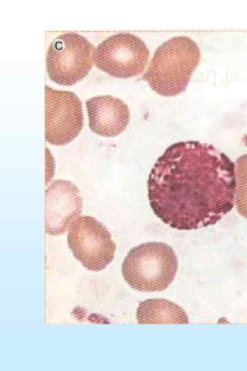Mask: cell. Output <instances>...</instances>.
<instances>
[{"label":"cell","instance_id":"obj_9","mask_svg":"<svg viewBox=\"0 0 247 371\" xmlns=\"http://www.w3.org/2000/svg\"><path fill=\"white\" fill-rule=\"evenodd\" d=\"M89 128L94 133L112 137L121 133L130 122V110L121 99L97 95L86 101Z\"/></svg>","mask_w":247,"mask_h":371},{"label":"cell","instance_id":"obj_5","mask_svg":"<svg viewBox=\"0 0 247 371\" xmlns=\"http://www.w3.org/2000/svg\"><path fill=\"white\" fill-rule=\"evenodd\" d=\"M149 57L150 51L139 37L118 33L107 37L95 48L93 62L110 76L128 78L141 74Z\"/></svg>","mask_w":247,"mask_h":371},{"label":"cell","instance_id":"obj_10","mask_svg":"<svg viewBox=\"0 0 247 371\" xmlns=\"http://www.w3.org/2000/svg\"><path fill=\"white\" fill-rule=\"evenodd\" d=\"M139 324H189L185 311L176 303L165 299H148L137 309Z\"/></svg>","mask_w":247,"mask_h":371},{"label":"cell","instance_id":"obj_7","mask_svg":"<svg viewBox=\"0 0 247 371\" xmlns=\"http://www.w3.org/2000/svg\"><path fill=\"white\" fill-rule=\"evenodd\" d=\"M45 137L49 144L64 146L73 141L84 124L82 102L72 91L45 87Z\"/></svg>","mask_w":247,"mask_h":371},{"label":"cell","instance_id":"obj_1","mask_svg":"<svg viewBox=\"0 0 247 371\" xmlns=\"http://www.w3.org/2000/svg\"><path fill=\"white\" fill-rule=\"evenodd\" d=\"M235 164L214 146L176 142L154 164L148 197L154 214L178 230H193L220 221L234 207Z\"/></svg>","mask_w":247,"mask_h":371},{"label":"cell","instance_id":"obj_4","mask_svg":"<svg viewBox=\"0 0 247 371\" xmlns=\"http://www.w3.org/2000/svg\"><path fill=\"white\" fill-rule=\"evenodd\" d=\"M95 47L84 36L63 33L50 43L46 54L49 78L54 82L71 86L82 80L91 70Z\"/></svg>","mask_w":247,"mask_h":371},{"label":"cell","instance_id":"obj_8","mask_svg":"<svg viewBox=\"0 0 247 371\" xmlns=\"http://www.w3.org/2000/svg\"><path fill=\"white\" fill-rule=\"evenodd\" d=\"M45 229L51 236L64 233L82 212V199L69 181L56 179L45 190Z\"/></svg>","mask_w":247,"mask_h":371},{"label":"cell","instance_id":"obj_6","mask_svg":"<svg viewBox=\"0 0 247 371\" xmlns=\"http://www.w3.org/2000/svg\"><path fill=\"white\" fill-rule=\"evenodd\" d=\"M67 243L75 258L89 271L104 269L115 257L116 245L110 232L90 216L73 221L69 229Z\"/></svg>","mask_w":247,"mask_h":371},{"label":"cell","instance_id":"obj_11","mask_svg":"<svg viewBox=\"0 0 247 371\" xmlns=\"http://www.w3.org/2000/svg\"><path fill=\"white\" fill-rule=\"evenodd\" d=\"M235 201L238 213L247 219V154L235 162Z\"/></svg>","mask_w":247,"mask_h":371},{"label":"cell","instance_id":"obj_2","mask_svg":"<svg viewBox=\"0 0 247 371\" xmlns=\"http://www.w3.org/2000/svg\"><path fill=\"white\" fill-rule=\"evenodd\" d=\"M200 58L199 47L191 38L172 37L156 49L143 79L158 94L176 96L186 89Z\"/></svg>","mask_w":247,"mask_h":371},{"label":"cell","instance_id":"obj_3","mask_svg":"<svg viewBox=\"0 0 247 371\" xmlns=\"http://www.w3.org/2000/svg\"><path fill=\"white\" fill-rule=\"evenodd\" d=\"M178 267L173 248L163 242H148L132 248L121 265L124 280L142 292L165 290L174 281Z\"/></svg>","mask_w":247,"mask_h":371}]
</instances>
